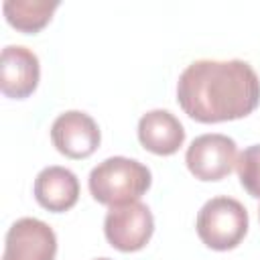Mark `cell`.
I'll use <instances>...</instances> for the list:
<instances>
[{
  "label": "cell",
  "mask_w": 260,
  "mask_h": 260,
  "mask_svg": "<svg viewBox=\"0 0 260 260\" xmlns=\"http://www.w3.org/2000/svg\"><path fill=\"white\" fill-rule=\"evenodd\" d=\"M177 102L191 120L201 124L240 120L260 106V79L242 59H199L179 75Z\"/></svg>",
  "instance_id": "obj_1"
},
{
  "label": "cell",
  "mask_w": 260,
  "mask_h": 260,
  "mask_svg": "<svg viewBox=\"0 0 260 260\" xmlns=\"http://www.w3.org/2000/svg\"><path fill=\"white\" fill-rule=\"evenodd\" d=\"M150 185V169L140 160L128 156H110L95 165L87 177L91 197L108 207L140 201Z\"/></svg>",
  "instance_id": "obj_2"
},
{
  "label": "cell",
  "mask_w": 260,
  "mask_h": 260,
  "mask_svg": "<svg viewBox=\"0 0 260 260\" xmlns=\"http://www.w3.org/2000/svg\"><path fill=\"white\" fill-rule=\"evenodd\" d=\"M248 225L250 219L246 207L228 195L207 199L197 211L195 219L199 240L215 252L238 248L248 234Z\"/></svg>",
  "instance_id": "obj_3"
},
{
  "label": "cell",
  "mask_w": 260,
  "mask_h": 260,
  "mask_svg": "<svg viewBox=\"0 0 260 260\" xmlns=\"http://www.w3.org/2000/svg\"><path fill=\"white\" fill-rule=\"evenodd\" d=\"M154 234V217L146 203L132 201L114 205L104 217V236L120 252L142 250Z\"/></svg>",
  "instance_id": "obj_4"
},
{
  "label": "cell",
  "mask_w": 260,
  "mask_h": 260,
  "mask_svg": "<svg viewBox=\"0 0 260 260\" xmlns=\"http://www.w3.org/2000/svg\"><path fill=\"white\" fill-rule=\"evenodd\" d=\"M238 162V144L225 134H201L193 138L185 152L189 173L199 181H221Z\"/></svg>",
  "instance_id": "obj_5"
},
{
  "label": "cell",
  "mask_w": 260,
  "mask_h": 260,
  "mask_svg": "<svg viewBox=\"0 0 260 260\" xmlns=\"http://www.w3.org/2000/svg\"><path fill=\"white\" fill-rule=\"evenodd\" d=\"M51 142L59 154L81 160L98 150L102 142V132L98 122L89 114L81 110H67L53 120Z\"/></svg>",
  "instance_id": "obj_6"
},
{
  "label": "cell",
  "mask_w": 260,
  "mask_h": 260,
  "mask_svg": "<svg viewBox=\"0 0 260 260\" xmlns=\"http://www.w3.org/2000/svg\"><path fill=\"white\" fill-rule=\"evenodd\" d=\"M55 254L57 236L43 219L20 217L8 228L2 260H55Z\"/></svg>",
  "instance_id": "obj_7"
},
{
  "label": "cell",
  "mask_w": 260,
  "mask_h": 260,
  "mask_svg": "<svg viewBox=\"0 0 260 260\" xmlns=\"http://www.w3.org/2000/svg\"><path fill=\"white\" fill-rule=\"evenodd\" d=\"M41 81L39 57L22 45H6L0 59V89L10 100H26Z\"/></svg>",
  "instance_id": "obj_8"
},
{
  "label": "cell",
  "mask_w": 260,
  "mask_h": 260,
  "mask_svg": "<svg viewBox=\"0 0 260 260\" xmlns=\"http://www.w3.org/2000/svg\"><path fill=\"white\" fill-rule=\"evenodd\" d=\"M32 195L43 209L51 213H65L79 199V179L65 167H45L35 177Z\"/></svg>",
  "instance_id": "obj_9"
},
{
  "label": "cell",
  "mask_w": 260,
  "mask_h": 260,
  "mask_svg": "<svg viewBox=\"0 0 260 260\" xmlns=\"http://www.w3.org/2000/svg\"><path fill=\"white\" fill-rule=\"evenodd\" d=\"M136 132L140 144L158 156L175 154L185 142V128L169 110H150L142 114Z\"/></svg>",
  "instance_id": "obj_10"
},
{
  "label": "cell",
  "mask_w": 260,
  "mask_h": 260,
  "mask_svg": "<svg viewBox=\"0 0 260 260\" xmlns=\"http://www.w3.org/2000/svg\"><path fill=\"white\" fill-rule=\"evenodd\" d=\"M57 8L59 2H45V0H6L2 4L6 22L24 35H35L43 30L51 22L53 12Z\"/></svg>",
  "instance_id": "obj_11"
},
{
  "label": "cell",
  "mask_w": 260,
  "mask_h": 260,
  "mask_svg": "<svg viewBox=\"0 0 260 260\" xmlns=\"http://www.w3.org/2000/svg\"><path fill=\"white\" fill-rule=\"evenodd\" d=\"M236 171L244 191L250 197L260 199V144H250L238 154Z\"/></svg>",
  "instance_id": "obj_12"
},
{
  "label": "cell",
  "mask_w": 260,
  "mask_h": 260,
  "mask_svg": "<svg viewBox=\"0 0 260 260\" xmlns=\"http://www.w3.org/2000/svg\"><path fill=\"white\" fill-rule=\"evenodd\" d=\"M93 260H112V258H93Z\"/></svg>",
  "instance_id": "obj_13"
},
{
  "label": "cell",
  "mask_w": 260,
  "mask_h": 260,
  "mask_svg": "<svg viewBox=\"0 0 260 260\" xmlns=\"http://www.w3.org/2000/svg\"><path fill=\"white\" fill-rule=\"evenodd\" d=\"M258 219H260V207H258Z\"/></svg>",
  "instance_id": "obj_14"
}]
</instances>
